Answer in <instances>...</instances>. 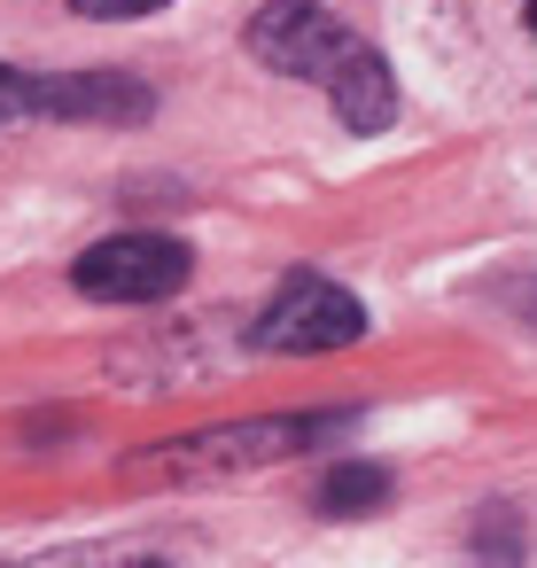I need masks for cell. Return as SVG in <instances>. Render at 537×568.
I'll use <instances>...</instances> for the list:
<instances>
[{
	"instance_id": "cell-1",
	"label": "cell",
	"mask_w": 537,
	"mask_h": 568,
	"mask_svg": "<svg viewBox=\"0 0 537 568\" xmlns=\"http://www.w3.org/2000/svg\"><path fill=\"white\" fill-rule=\"evenodd\" d=\"M327 428H335V420H320V413H281V420H234V428L172 436V444L125 459V483H149V490H164V483H234V475H250V467H273V459L320 444Z\"/></svg>"
},
{
	"instance_id": "cell-2",
	"label": "cell",
	"mask_w": 537,
	"mask_h": 568,
	"mask_svg": "<svg viewBox=\"0 0 537 568\" xmlns=\"http://www.w3.org/2000/svg\"><path fill=\"white\" fill-rule=\"evenodd\" d=\"M188 273H195V257L172 234H110L71 265L79 296H94V304H164L188 288Z\"/></svg>"
},
{
	"instance_id": "cell-3",
	"label": "cell",
	"mask_w": 537,
	"mask_h": 568,
	"mask_svg": "<svg viewBox=\"0 0 537 568\" xmlns=\"http://www.w3.org/2000/svg\"><path fill=\"white\" fill-rule=\"evenodd\" d=\"M366 335V312L351 288L320 281V273H296L265 312H257V351H281V358H320V351H351Z\"/></svg>"
},
{
	"instance_id": "cell-4",
	"label": "cell",
	"mask_w": 537,
	"mask_h": 568,
	"mask_svg": "<svg viewBox=\"0 0 537 568\" xmlns=\"http://www.w3.org/2000/svg\"><path fill=\"white\" fill-rule=\"evenodd\" d=\"M351 48H358V32L335 24L327 9H312V0H273V9L250 17V55H257L265 71H281V79L327 87V71H335Z\"/></svg>"
},
{
	"instance_id": "cell-5",
	"label": "cell",
	"mask_w": 537,
	"mask_h": 568,
	"mask_svg": "<svg viewBox=\"0 0 537 568\" xmlns=\"http://www.w3.org/2000/svg\"><path fill=\"white\" fill-rule=\"evenodd\" d=\"M32 118H79V125H133L149 118V87L125 71H79V79H40Z\"/></svg>"
},
{
	"instance_id": "cell-6",
	"label": "cell",
	"mask_w": 537,
	"mask_h": 568,
	"mask_svg": "<svg viewBox=\"0 0 537 568\" xmlns=\"http://www.w3.org/2000/svg\"><path fill=\"white\" fill-rule=\"evenodd\" d=\"M327 94H335V118L351 125V133H382L389 118H397V87H389V63L358 40L335 71H327Z\"/></svg>"
},
{
	"instance_id": "cell-7",
	"label": "cell",
	"mask_w": 537,
	"mask_h": 568,
	"mask_svg": "<svg viewBox=\"0 0 537 568\" xmlns=\"http://www.w3.org/2000/svg\"><path fill=\"white\" fill-rule=\"evenodd\" d=\"M382 498H389V475L374 459H343L320 475V514H374Z\"/></svg>"
},
{
	"instance_id": "cell-8",
	"label": "cell",
	"mask_w": 537,
	"mask_h": 568,
	"mask_svg": "<svg viewBox=\"0 0 537 568\" xmlns=\"http://www.w3.org/2000/svg\"><path fill=\"white\" fill-rule=\"evenodd\" d=\"M32 110H40V79H32V71H17V63H0V133L24 125Z\"/></svg>"
},
{
	"instance_id": "cell-9",
	"label": "cell",
	"mask_w": 537,
	"mask_h": 568,
	"mask_svg": "<svg viewBox=\"0 0 537 568\" xmlns=\"http://www.w3.org/2000/svg\"><path fill=\"white\" fill-rule=\"evenodd\" d=\"M79 17H102V24H118V17H156V9H172V0H71Z\"/></svg>"
}]
</instances>
